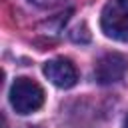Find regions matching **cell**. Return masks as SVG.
<instances>
[{"label": "cell", "mask_w": 128, "mask_h": 128, "mask_svg": "<svg viewBox=\"0 0 128 128\" xmlns=\"http://www.w3.org/2000/svg\"><path fill=\"white\" fill-rule=\"evenodd\" d=\"M10 104L18 114H32L44 104V90L30 78H16L10 86Z\"/></svg>", "instance_id": "obj_1"}, {"label": "cell", "mask_w": 128, "mask_h": 128, "mask_svg": "<svg viewBox=\"0 0 128 128\" xmlns=\"http://www.w3.org/2000/svg\"><path fill=\"white\" fill-rule=\"evenodd\" d=\"M102 32L118 42H128V0H108L100 14Z\"/></svg>", "instance_id": "obj_2"}, {"label": "cell", "mask_w": 128, "mask_h": 128, "mask_svg": "<svg viewBox=\"0 0 128 128\" xmlns=\"http://www.w3.org/2000/svg\"><path fill=\"white\" fill-rule=\"evenodd\" d=\"M126 68H128L126 58L118 52H110L98 60L96 70H94V78L98 84H114V82L122 80V76L126 74Z\"/></svg>", "instance_id": "obj_3"}, {"label": "cell", "mask_w": 128, "mask_h": 128, "mask_svg": "<svg viewBox=\"0 0 128 128\" xmlns=\"http://www.w3.org/2000/svg\"><path fill=\"white\" fill-rule=\"evenodd\" d=\"M44 76L58 88H72L78 80V72L68 58H54L44 64Z\"/></svg>", "instance_id": "obj_4"}, {"label": "cell", "mask_w": 128, "mask_h": 128, "mask_svg": "<svg viewBox=\"0 0 128 128\" xmlns=\"http://www.w3.org/2000/svg\"><path fill=\"white\" fill-rule=\"evenodd\" d=\"M124 128H128V116H126V120H124Z\"/></svg>", "instance_id": "obj_5"}]
</instances>
